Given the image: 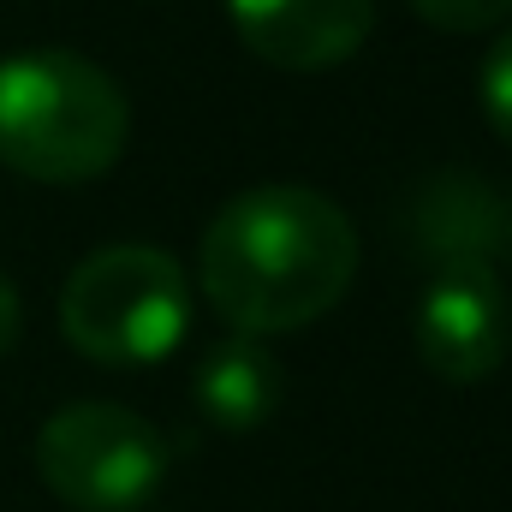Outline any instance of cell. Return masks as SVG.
Listing matches in <instances>:
<instances>
[{"label":"cell","instance_id":"obj_1","mask_svg":"<svg viewBox=\"0 0 512 512\" xmlns=\"http://www.w3.org/2000/svg\"><path fill=\"white\" fill-rule=\"evenodd\" d=\"M358 274L346 209L310 185H251L215 209L197 245V286L233 334H292L322 322Z\"/></svg>","mask_w":512,"mask_h":512},{"label":"cell","instance_id":"obj_2","mask_svg":"<svg viewBox=\"0 0 512 512\" xmlns=\"http://www.w3.org/2000/svg\"><path fill=\"white\" fill-rule=\"evenodd\" d=\"M131 137L126 90L72 48L0 60V161L36 185L102 179Z\"/></svg>","mask_w":512,"mask_h":512},{"label":"cell","instance_id":"obj_3","mask_svg":"<svg viewBox=\"0 0 512 512\" xmlns=\"http://www.w3.org/2000/svg\"><path fill=\"white\" fill-rule=\"evenodd\" d=\"M60 334L90 364H161L191 334V280L155 245H108L66 274Z\"/></svg>","mask_w":512,"mask_h":512},{"label":"cell","instance_id":"obj_4","mask_svg":"<svg viewBox=\"0 0 512 512\" xmlns=\"http://www.w3.org/2000/svg\"><path fill=\"white\" fill-rule=\"evenodd\" d=\"M36 471L54 501L78 512H137L167 477V441L131 405L78 399L42 423Z\"/></svg>","mask_w":512,"mask_h":512},{"label":"cell","instance_id":"obj_5","mask_svg":"<svg viewBox=\"0 0 512 512\" xmlns=\"http://www.w3.org/2000/svg\"><path fill=\"white\" fill-rule=\"evenodd\" d=\"M411 340L429 376L453 387L489 382L507 364L512 346V304L489 262H441L417 298Z\"/></svg>","mask_w":512,"mask_h":512},{"label":"cell","instance_id":"obj_6","mask_svg":"<svg viewBox=\"0 0 512 512\" xmlns=\"http://www.w3.org/2000/svg\"><path fill=\"white\" fill-rule=\"evenodd\" d=\"M227 18L262 66L328 72L370 42L376 0H227Z\"/></svg>","mask_w":512,"mask_h":512},{"label":"cell","instance_id":"obj_7","mask_svg":"<svg viewBox=\"0 0 512 512\" xmlns=\"http://www.w3.org/2000/svg\"><path fill=\"white\" fill-rule=\"evenodd\" d=\"M411 239L435 268L441 262H489V251L507 239V209H501V197L483 179L447 173V179H429L417 191Z\"/></svg>","mask_w":512,"mask_h":512},{"label":"cell","instance_id":"obj_8","mask_svg":"<svg viewBox=\"0 0 512 512\" xmlns=\"http://www.w3.org/2000/svg\"><path fill=\"white\" fill-rule=\"evenodd\" d=\"M280 393H286V376L274 364V352L251 340V334H227L203 352L197 376H191V399L197 411L227 429V435H245V429H262L274 411H280Z\"/></svg>","mask_w":512,"mask_h":512},{"label":"cell","instance_id":"obj_9","mask_svg":"<svg viewBox=\"0 0 512 512\" xmlns=\"http://www.w3.org/2000/svg\"><path fill=\"white\" fill-rule=\"evenodd\" d=\"M423 24L453 30V36H483L501 18H512V0H405Z\"/></svg>","mask_w":512,"mask_h":512},{"label":"cell","instance_id":"obj_10","mask_svg":"<svg viewBox=\"0 0 512 512\" xmlns=\"http://www.w3.org/2000/svg\"><path fill=\"white\" fill-rule=\"evenodd\" d=\"M477 96H483V120L495 126V137H507L512 143V30L507 36H495V48L483 54Z\"/></svg>","mask_w":512,"mask_h":512},{"label":"cell","instance_id":"obj_11","mask_svg":"<svg viewBox=\"0 0 512 512\" xmlns=\"http://www.w3.org/2000/svg\"><path fill=\"white\" fill-rule=\"evenodd\" d=\"M18 328H24V304H18V292H12V280L0 274V358L12 352V340H18Z\"/></svg>","mask_w":512,"mask_h":512},{"label":"cell","instance_id":"obj_12","mask_svg":"<svg viewBox=\"0 0 512 512\" xmlns=\"http://www.w3.org/2000/svg\"><path fill=\"white\" fill-rule=\"evenodd\" d=\"M507 239H512V227H507Z\"/></svg>","mask_w":512,"mask_h":512}]
</instances>
